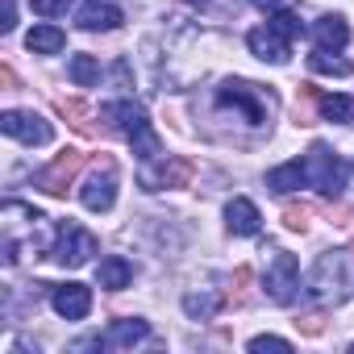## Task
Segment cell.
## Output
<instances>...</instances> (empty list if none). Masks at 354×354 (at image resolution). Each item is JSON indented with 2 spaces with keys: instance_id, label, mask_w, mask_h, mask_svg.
I'll return each mask as SVG.
<instances>
[{
  "instance_id": "cell-1",
  "label": "cell",
  "mask_w": 354,
  "mask_h": 354,
  "mask_svg": "<svg viewBox=\"0 0 354 354\" xmlns=\"http://www.w3.org/2000/svg\"><path fill=\"white\" fill-rule=\"evenodd\" d=\"M100 121H109L113 129H121L142 162H158V158H162V138L150 129V117H146V109H142L138 100L104 104V109H100Z\"/></svg>"
},
{
  "instance_id": "cell-2",
  "label": "cell",
  "mask_w": 354,
  "mask_h": 354,
  "mask_svg": "<svg viewBox=\"0 0 354 354\" xmlns=\"http://www.w3.org/2000/svg\"><path fill=\"white\" fill-rule=\"evenodd\" d=\"M217 104L242 113L246 125H271L279 100H275L271 88H259V84H250V80H225V84L217 88Z\"/></svg>"
},
{
  "instance_id": "cell-3",
  "label": "cell",
  "mask_w": 354,
  "mask_h": 354,
  "mask_svg": "<svg viewBox=\"0 0 354 354\" xmlns=\"http://www.w3.org/2000/svg\"><path fill=\"white\" fill-rule=\"evenodd\" d=\"M350 288H354V254H346V250L321 254L308 275V292L317 300H342Z\"/></svg>"
},
{
  "instance_id": "cell-4",
  "label": "cell",
  "mask_w": 354,
  "mask_h": 354,
  "mask_svg": "<svg viewBox=\"0 0 354 354\" xmlns=\"http://www.w3.org/2000/svg\"><path fill=\"white\" fill-rule=\"evenodd\" d=\"M304 171H308V188H317L321 196H342V188H346V162L329 150V146H313L308 154H304Z\"/></svg>"
},
{
  "instance_id": "cell-5",
  "label": "cell",
  "mask_w": 354,
  "mask_h": 354,
  "mask_svg": "<svg viewBox=\"0 0 354 354\" xmlns=\"http://www.w3.org/2000/svg\"><path fill=\"white\" fill-rule=\"evenodd\" d=\"M80 201H84L88 213H109L117 205V162H113V154L96 158V167L88 171V180L80 188Z\"/></svg>"
},
{
  "instance_id": "cell-6",
  "label": "cell",
  "mask_w": 354,
  "mask_h": 354,
  "mask_svg": "<svg viewBox=\"0 0 354 354\" xmlns=\"http://www.w3.org/2000/svg\"><path fill=\"white\" fill-rule=\"evenodd\" d=\"M50 254H55V263H63V267H84V263L96 254V238H92L88 230H80L75 221H63V225H59V242L50 246Z\"/></svg>"
},
{
  "instance_id": "cell-7",
  "label": "cell",
  "mask_w": 354,
  "mask_h": 354,
  "mask_svg": "<svg viewBox=\"0 0 354 354\" xmlns=\"http://www.w3.org/2000/svg\"><path fill=\"white\" fill-rule=\"evenodd\" d=\"M0 129H5L9 138H17V142H26V146H50L55 142L50 121L38 117V113H26V109H9L5 117H0Z\"/></svg>"
},
{
  "instance_id": "cell-8",
  "label": "cell",
  "mask_w": 354,
  "mask_h": 354,
  "mask_svg": "<svg viewBox=\"0 0 354 354\" xmlns=\"http://www.w3.org/2000/svg\"><path fill=\"white\" fill-rule=\"evenodd\" d=\"M263 288H267V296L275 300V304H292L296 300V288H300V263H296V254H275L271 259V267H267V279H263Z\"/></svg>"
},
{
  "instance_id": "cell-9",
  "label": "cell",
  "mask_w": 354,
  "mask_h": 354,
  "mask_svg": "<svg viewBox=\"0 0 354 354\" xmlns=\"http://www.w3.org/2000/svg\"><path fill=\"white\" fill-rule=\"evenodd\" d=\"M246 46H250V55H254V59L275 63V67H283V63H288V55H292V38H283L271 21H267V26H259V30H250V34H246Z\"/></svg>"
},
{
  "instance_id": "cell-10",
  "label": "cell",
  "mask_w": 354,
  "mask_h": 354,
  "mask_svg": "<svg viewBox=\"0 0 354 354\" xmlns=\"http://www.w3.org/2000/svg\"><path fill=\"white\" fill-rule=\"evenodd\" d=\"M80 167H84V154H80V150H59L55 162H50L46 171H38V188L50 192V196H63L67 184L75 180V171H80Z\"/></svg>"
},
{
  "instance_id": "cell-11",
  "label": "cell",
  "mask_w": 354,
  "mask_h": 354,
  "mask_svg": "<svg viewBox=\"0 0 354 354\" xmlns=\"http://www.w3.org/2000/svg\"><path fill=\"white\" fill-rule=\"evenodd\" d=\"M50 304H55L59 317L84 321V317L92 313V288H84V283H59V288L50 292Z\"/></svg>"
},
{
  "instance_id": "cell-12",
  "label": "cell",
  "mask_w": 354,
  "mask_h": 354,
  "mask_svg": "<svg viewBox=\"0 0 354 354\" xmlns=\"http://www.w3.org/2000/svg\"><path fill=\"white\" fill-rule=\"evenodd\" d=\"M150 337V325L142 321V317H133V321H113L104 333H100V346H109V350H133L138 342H146Z\"/></svg>"
},
{
  "instance_id": "cell-13",
  "label": "cell",
  "mask_w": 354,
  "mask_h": 354,
  "mask_svg": "<svg viewBox=\"0 0 354 354\" xmlns=\"http://www.w3.org/2000/svg\"><path fill=\"white\" fill-rule=\"evenodd\" d=\"M225 225H230V234H238V238H250V234H259L263 217H259L254 201H246V196H234V201L225 205Z\"/></svg>"
},
{
  "instance_id": "cell-14",
  "label": "cell",
  "mask_w": 354,
  "mask_h": 354,
  "mask_svg": "<svg viewBox=\"0 0 354 354\" xmlns=\"http://www.w3.org/2000/svg\"><path fill=\"white\" fill-rule=\"evenodd\" d=\"M313 38H317V46H321V50H342V46L350 42V26H346V17L325 13V17H317Z\"/></svg>"
},
{
  "instance_id": "cell-15",
  "label": "cell",
  "mask_w": 354,
  "mask_h": 354,
  "mask_svg": "<svg viewBox=\"0 0 354 354\" xmlns=\"http://www.w3.org/2000/svg\"><path fill=\"white\" fill-rule=\"evenodd\" d=\"M267 188H271V192H296V188H308V171H304V162L292 158V162L267 171Z\"/></svg>"
},
{
  "instance_id": "cell-16",
  "label": "cell",
  "mask_w": 354,
  "mask_h": 354,
  "mask_svg": "<svg viewBox=\"0 0 354 354\" xmlns=\"http://www.w3.org/2000/svg\"><path fill=\"white\" fill-rule=\"evenodd\" d=\"M125 17H121V9H113V5H88L84 13H80V30H88V34H109V30H117Z\"/></svg>"
},
{
  "instance_id": "cell-17",
  "label": "cell",
  "mask_w": 354,
  "mask_h": 354,
  "mask_svg": "<svg viewBox=\"0 0 354 354\" xmlns=\"http://www.w3.org/2000/svg\"><path fill=\"white\" fill-rule=\"evenodd\" d=\"M26 46H30L34 55H59V50L67 46V34H63L59 26H34V30L26 34Z\"/></svg>"
},
{
  "instance_id": "cell-18",
  "label": "cell",
  "mask_w": 354,
  "mask_h": 354,
  "mask_svg": "<svg viewBox=\"0 0 354 354\" xmlns=\"http://www.w3.org/2000/svg\"><path fill=\"white\" fill-rule=\"evenodd\" d=\"M100 288H109V292H121L129 279H133V267H129V259H121V254H109L104 263H100Z\"/></svg>"
},
{
  "instance_id": "cell-19",
  "label": "cell",
  "mask_w": 354,
  "mask_h": 354,
  "mask_svg": "<svg viewBox=\"0 0 354 354\" xmlns=\"http://www.w3.org/2000/svg\"><path fill=\"white\" fill-rule=\"evenodd\" d=\"M308 67H313L317 75H337V80L354 75V63H350V59H337V50L329 55V50H321V46H317V50L308 55Z\"/></svg>"
},
{
  "instance_id": "cell-20",
  "label": "cell",
  "mask_w": 354,
  "mask_h": 354,
  "mask_svg": "<svg viewBox=\"0 0 354 354\" xmlns=\"http://www.w3.org/2000/svg\"><path fill=\"white\" fill-rule=\"evenodd\" d=\"M317 109L325 121H354V96H342V92H321L317 96Z\"/></svg>"
},
{
  "instance_id": "cell-21",
  "label": "cell",
  "mask_w": 354,
  "mask_h": 354,
  "mask_svg": "<svg viewBox=\"0 0 354 354\" xmlns=\"http://www.w3.org/2000/svg\"><path fill=\"white\" fill-rule=\"evenodd\" d=\"M67 71H71V80H75L80 88H92V84H100V63H96L92 55H75Z\"/></svg>"
},
{
  "instance_id": "cell-22",
  "label": "cell",
  "mask_w": 354,
  "mask_h": 354,
  "mask_svg": "<svg viewBox=\"0 0 354 354\" xmlns=\"http://www.w3.org/2000/svg\"><path fill=\"white\" fill-rule=\"evenodd\" d=\"M217 304H221V300L209 296V292H188V296H184V313H188V317H201V321H209V317L217 313Z\"/></svg>"
},
{
  "instance_id": "cell-23",
  "label": "cell",
  "mask_w": 354,
  "mask_h": 354,
  "mask_svg": "<svg viewBox=\"0 0 354 354\" xmlns=\"http://www.w3.org/2000/svg\"><path fill=\"white\" fill-rule=\"evenodd\" d=\"M271 26L283 34V38H300L304 34V26H300V17L296 13H288V9H279V13H271Z\"/></svg>"
},
{
  "instance_id": "cell-24",
  "label": "cell",
  "mask_w": 354,
  "mask_h": 354,
  "mask_svg": "<svg viewBox=\"0 0 354 354\" xmlns=\"http://www.w3.org/2000/svg\"><path fill=\"white\" fill-rule=\"evenodd\" d=\"M59 113L71 117V125H75L80 133H92V125H88V109H84L80 100H59Z\"/></svg>"
},
{
  "instance_id": "cell-25",
  "label": "cell",
  "mask_w": 354,
  "mask_h": 354,
  "mask_svg": "<svg viewBox=\"0 0 354 354\" xmlns=\"http://www.w3.org/2000/svg\"><path fill=\"white\" fill-rule=\"evenodd\" d=\"M308 221H313V209H304V205H300V209H296V205L283 209V225H288V230H300V234H304Z\"/></svg>"
},
{
  "instance_id": "cell-26",
  "label": "cell",
  "mask_w": 354,
  "mask_h": 354,
  "mask_svg": "<svg viewBox=\"0 0 354 354\" xmlns=\"http://www.w3.org/2000/svg\"><path fill=\"white\" fill-rule=\"evenodd\" d=\"M250 350H254V354H263V350H279V354H288L292 342H288V337H275V333H263V337H250Z\"/></svg>"
},
{
  "instance_id": "cell-27",
  "label": "cell",
  "mask_w": 354,
  "mask_h": 354,
  "mask_svg": "<svg viewBox=\"0 0 354 354\" xmlns=\"http://www.w3.org/2000/svg\"><path fill=\"white\" fill-rule=\"evenodd\" d=\"M30 9H34L38 17H63V13L71 9V0H30Z\"/></svg>"
},
{
  "instance_id": "cell-28",
  "label": "cell",
  "mask_w": 354,
  "mask_h": 354,
  "mask_svg": "<svg viewBox=\"0 0 354 354\" xmlns=\"http://www.w3.org/2000/svg\"><path fill=\"white\" fill-rule=\"evenodd\" d=\"M296 329L308 333V337H317V333L325 329V317H321V313H304V317H296Z\"/></svg>"
},
{
  "instance_id": "cell-29",
  "label": "cell",
  "mask_w": 354,
  "mask_h": 354,
  "mask_svg": "<svg viewBox=\"0 0 354 354\" xmlns=\"http://www.w3.org/2000/svg\"><path fill=\"white\" fill-rule=\"evenodd\" d=\"M13 26H17V9H13V0H5V13H0V30L9 34Z\"/></svg>"
},
{
  "instance_id": "cell-30",
  "label": "cell",
  "mask_w": 354,
  "mask_h": 354,
  "mask_svg": "<svg viewBox=\"0 0 354 354\" xmlns=\"http://www.w3.org/2000/svg\"><path fill=\"white\" fill-rule=\"evenodd\" d=\"M250 5H259V9H267V13H279L288 0H250Z\"/></svg>"
},
{
  "instance_id": "cell-31",
  "label": "cell",
  "mask_w": 354,
  "mask_h": 354,
  "mask_svg": "<svg viewBox=\"0 0 354 354\" xmlns=\"http://www.w3.org/2000/svg\"><path fill=\"white\" fill-rule=\"evenodd\" d=\"M350 350H354V346H350Z\"/></svg>"
}]
</instances>
